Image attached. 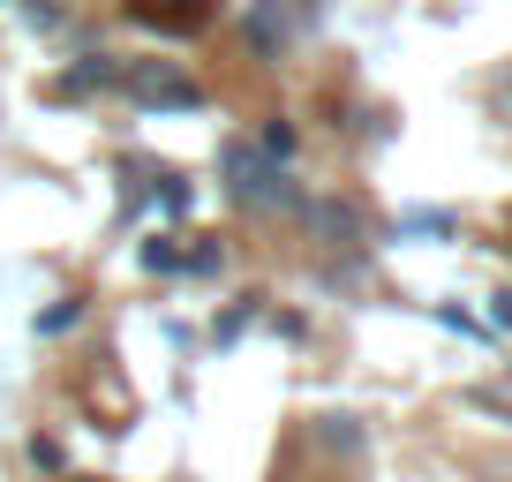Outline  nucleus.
Listing matches in <instances>:
<instances>
[{
  "instance_id": "2",
  "label": "nucleus",
  "mask_w": 512,
  "mask_h": 482,
  "mask_svg": "<svg viewBox=\"0 0 512 482\" xmlns=\"http://www.w3.org/2000/svg\"><path fill=\"white\" fill-rule=\"evenodd\" d=\"M136 98H151V106H196V83L174 76V68H136Z\"/></svg>"
},
{
  "instance_id": "4",
  "label": "nucleus",
  "mask_w": 512,
  "mask_h": 482,
  "mask_svg": "<svg viewBox=\"0 0 512 482\" xmlns=\"http://www.w3.org/2000/svg\"><path fill=\"white\" fill-rule=\"evenodd\" d=\"M287 151H294V129H287V121H272V129H264V159H287Z\"/></svg>"
},
{
  "instance_id": "1",
  "label": "nucleus",
  "mask_w": 512,
  "mask_h": 482,
  "mask_svg": "<svg viewBox=\"0 0 512 482\" xmlns=\"http://www.w3.org/2000/svg\"><path fill=\"white\" fill-rule=\"evenodd\" d=\"M226 174H234V196H249V204H294V189H287V174H279L264 151H249V144H234L226 151Z\"/></svg>"
},
{
  "instance_id": "5",
  "label": "nucleus",
  "mask_w": 512,
  "mask_h": 482,
  "mask_svg": "<svg viewBox=\"0 0 512 482\" xmlns=\"http://www.w3.org/2000/svg\"><path fill=\"white\" fill-rule=\"evenodd\" d=\"M68 324H76V302H61V309H46V317H38V332H68Z\"/></svg>"
},
{
  "instance_id": "3",
  "label": "nucleus",
  "mask_w": 512,
  "mask_h": 482,
  "mask_svg": "<svg viewBox=\"0 0 512 482\" xmlns=\"http://www.w3.org/2000/svg\"><path fill=\"white\" fill-rule=\"evenodd\" d=\"M144 264H151V272H174L181 249H174V241H144Z\"/></svg>"
}]
</instances>
